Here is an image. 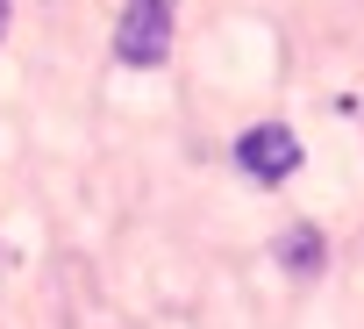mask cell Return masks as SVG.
Returning <instances> with one entry per match:
<instances>
[{"instance_id": "cell-1", "label": "cell", "mask_w": 364, "mask_h": 329, "mask_svg": "<svg viewBox=\"0 0 364 329\" xmlns=\"http://www.w3.org/2000/svg\"><path fill=\"white\" fill-rule=\"evenodd\" d=\"M114 58L122 65H164L171 58V0H129L122 29H114Z\"/></svg>"}, {"instance_id": "cell-2", "label": "cell", "mask_w": 364, "mask_h": 329, "mask_svg": "<svg viewBox=\"0 0 364 329\" xmlns=\"http://www.w3.org/2000/svg\"><path fill=\"white\" fill-rule=\"evenodd\" d=\"M236 164H243L257 187H279V179L300 172V136H293L286 122H257V129L236 136Z\"/></svg>"}, {"instance_id": "cell-3", "label": "cell", "mask_w": 364, "mask_h": 329, "mask_svg": "<svg viewBox=\"0 0 364 329\" xmlns=\"http://www.w3.org/2000/svg\"><path fill=\"white\" fill-rule=\"evenodd\" d=\"M321 258H328V251H321V229H307V222H300V229H286V236H279V265H286V272H300V279H307V272H321Z\"/></svg>"}, {"instance_id": "cell-4", "label": "cell", "mask_w": 364, "mask_h": 329, "mask_svg": "<svg viewBox=\"0 0 364 329\" xmlns=\"http://www.w3.org/2000/svg\"><path fill=\"white\" fill-rule=\"evenodd\" d=\"M8 22H15V0H0V36H8Z\"/></svg>"}]
</instances>
